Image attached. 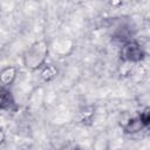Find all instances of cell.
Returning <instances> with one entry per match:
<instances>
[{
	"label": "cell",
	"mask_w": 150,
	"mask_h": 150,
	"mask_svg": "<svg viewBox=\"0 0 150 150\" xmlns=\"http://www.w3.org/2000/svg\"><path fill=\"white\" fill-rule=\"evenodd\" d=\"M142 128H150V107H146L138 116Z\"/></svg>",
	"instance_id": "5"
},
{
	"label": "cell",
	"mask_w": 150,
	"mask_h": 150,
	"mask_svg": "<svg viewBox=\"0 0 150 150\" xmlns=\"http://www.w3.org/2000/svg\"><path fill=\"white\" fill-rule=\"evenodd\" d=\"M15 76H16L15 67H6L5 69H2L0 73V81H1L2 88H5L6 86H9L14 81Z\"/></svg>",
	"instance_id": "3"
},
{
	"label": "cell",
	"mask_w": 150,
	"mask_h": 150,
	"mask_svg": "<svg viewBox=\"0 0 150 150\" xmlns=\"http://www.w3.org/2000/svg\"><path fill=\"white\" fill-rule=\"evenodd\" d=\"M48 54V45L46 41L41 40L33 43L23 54V64L30 69L40 68L47 57Z\"/></svg>",
	"instance_id": "1"
},
{
	"label": "cell",
	"mask_w": 150,
	"mask_h": 150,
	"mask_svg": "<svg viewBox=\"0 0 150 150\" xmlns=\"http://www.w3.org/2000/svg\"><path fill=\"white\" fill-rule=\"evenodd\" d=\"M1 93H2L1 94V105H2L4 109H6V108L9 109L11 105L14 103V101H13V98L11 96V93L8 90H6L5 88H2V91Z\"/></svg>",
	"instance_id": "4"
},
{
	"label": "cell",
	"mask_w": 150,
	"mask_h": 150,
	"mask_svg": "<svg viewBox=\"0 0 150 150\" xmlns=\"http://www.w3.org/2000/svg\"><path fill=\"white\" fill-rule=\"evenodd\" d=\"M144 52L136 41L124 43L121 50V59L127 62H139L144 59Z\"/></svg>",
	"instance_id": "2"
}]
</instances>
